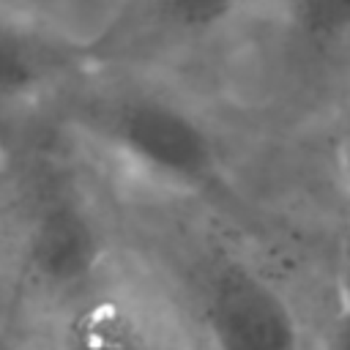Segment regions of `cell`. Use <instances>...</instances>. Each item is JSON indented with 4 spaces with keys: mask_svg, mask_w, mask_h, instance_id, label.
Segmentation results:
<instances>
[{
    "mask_svg": "<svg viewBox=\"0 0 350 350\" xmlns=\"http://www.w3.org/2000/svg\"><path fill=\"white\" fill-rule=\"evenodd\" d=\"M27 252L41 276L57 284H71L82 279L96 260L93 227L74 202L55 200L38 211Z\"/></svg>",
    "mask_w": 350,
    "mask_h": 350,
    "instance_id": "5",
    "label": "cell"
},
{
    "mask_svg": "<svg viewBox=\"0 0 350 350\" xmlns=\"http://www.w3.org/2000/svg\"><path fill=\"white\" fill-rule=\"evenodd\" d=\"M0 186H3V175H0Z\"/></svg>",
    "mask_w": 350,
    "mask_h": 350,
    "instance_id": "10",
    "label": "cell"
},
{
    "mask_svg": "<svg viewBox=\"0 0 350 350\" xmlns=\"http://www.w3.org/2000/svg\"><path fill=\"white\" fill-rule=\"evenodd\" d=\"M323 350H350V298L345 293H339L336 306L328 314Z\"/></svg>",
    "mask_w": 350,
    "mask_h": 350,
    "instance_id": "7",
    "label": "cell"
},
{
    "mask_svg": "<svg viewBox=\"0 0 350 350\" xmlns=\"http://www.w3.org/2000/svg\"><path fill=\"white\" fill-rule=\"evenodd\" d=\"M268 0H126L104 44H197L238 27Z\"/></svg>",
    "mask_w": 350,
    "mask_h": 350,
    "instance_id": "4",
    "label": "cell"
},
{
    "mask_svg": "<svg viewBox=\"0 0 350 350\" xmlns=\"http://www.w3.org/2000/svg\"><path fill=\"white\" fill-rule=\"evenodd\" d=\"M202 317L216 350H304V331L287 295L238 257H219L211 265Z\"/></svg>",
    "mask_w": 350,
    "mask_h": 350,
    "instance_id": "2",
    "label": "cell"
},
{
    "mask_svg": "<svg viewBox=\"0 0 350 350\" xmlns=\"http://www.w3.org/2000/svg\"><path fill=\"white\" fill-rule=\"evenodd\" d=\"M104 137L134 164L180 186H211L219 150L205 123L180 101L148 88H129L96 104Z\"/></svg>",
    "mask_w": 350,
    "mask_h": 350,
    "instance_id": "1",
    "label": "cell"
},
{
    "mask_svg": "<svg viewBox=\"0 0 350 350\" xmlns=\"http://www.w3.org/2000/svg\"><path fill=\"white\" fill-rule=\"evenodd\" d=\"M334 150H336V164H339V170H342V175H345V183H347V189H350V96H347L345 107L339 109Z\"/></svg>",
    "mask_w": 350,
    "mask_h": 350,
    "instance_id": "8",
    "label": "cell"
},
{
    "mask_svg": "<svg viewBox=\"0 0 350 350\" xmlns=\"http://www.w3.org/2000/svg\"><path fill=\"white\" fill-rule=\"evenodd\" d=\"M284 44L312 60L328 63L350 52V0H268Z\"/></svg>",
    "mask_w": 350,
    "mask_h": 350,
    "instance_id": "6",
    "label": "cell"
},
{
    "mask_svg": "<svg viewBox=\"0 0 350 350\" xmlns=\"http://www.w3.org/2000/svg\"><path fill=\"white\" fill-rule=\"evenodd\" d=\"M339 293H345L350 298V243H347L345 262H342V284H339Z\"/></svg>",
    "mask_w": 350,
    "mask_h": 350,
    "instance_id": "9",
    "label": "cell"
},
{
    "mask_svg": "<svg viewBox=\"0 0 350 350\" xmlns=\"http://www.w3.org/2000/svg\"><path fill=\"white\" fill-rule=\"evenodd\" d=\"M88 60L85 46L0 5V104L33 98L74 77Z\"/></svg>",
    "mask_w": 350,
    "mask_h": 350,
    "instance_id": "3",
    "label": "cell"
}]
</instances>
